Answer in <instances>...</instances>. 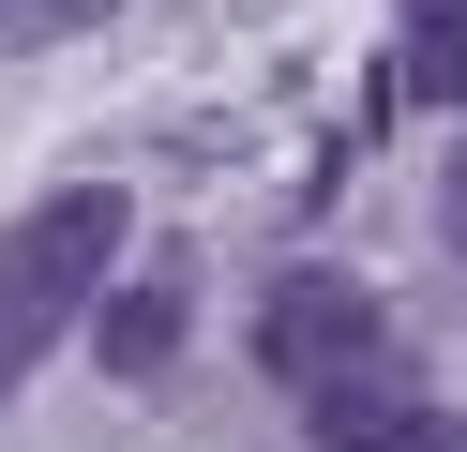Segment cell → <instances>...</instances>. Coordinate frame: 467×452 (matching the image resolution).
<instances>
[{
  "label": "cell",
  "mask_w": 467,
  "mask_h": 452,
  "mask_svg": "<svg viewBox=\"0 0 467 452\" xmlns=\"http://www.w3.org/2000/svg\"><path fill=\"white\" fill-rule=\"evenodd\" d=\"M121 241H136V196H121V181H61V196H31L16 226H0V392L106 301Z\"/></svg>",
  "instance_id": "6da1fadb"
},
{
  "label": "cell",
  "mask_w": 467,
  "mask_h": 452,
  "mask_svg": "<svg viewBox=\"0 0 467 452\" xmlns=\"http://www.w3.org/2000/svg\"><path fill=\"white\" fill-rule=\"evenodd\" d=\"M256 362H272L286 392H332V377H362V362H392V317H377L347 271H272V301H256Z\"/></svg>",
  "instance_id": "7a4b0ae2"
},
{
  "label": "cell",
  "mask_w": 467,
  "mask_h": 452,
  "mask_svg": "<svg viewBox=\"0 0 467 452\" xmlns=\"http://www.w3.org/2000/svg\"><path fill=\"white\" fill-rule=\"evenodd\" d=\"M182 331H196V257H136V271H106V301H91V362L121 392H151L166 362H182Z\"/></svg>",
  "instance_id": "3957f363"
},
{
  "label": "cell",
  "mask_w": 467,
  "mask_h": 452,
  "mask_svg": "<svg viewBox=\"0 0 467 452\" xmlns=\"http://www.w3.org/2000/svg\"><path fill=\"white\" fill-rule=\"evenodd\" d=\"M392 90H407V106H467V0H407Z\"/></svg>",
  "instance_id": "277c9868"
},
{
  "label": "cell",
  "mask_w": 467,
  "mask_h": 452,
  "mask_svg": "<svg viewBox=\"0 0 467 452\" xmlns=\"http://www.w3.org/2000/svg\"><path fill=\"white\" fill-rule=\"evenodd\" d=\"M362 452H467V422H452V407H437V392H422V407H392V422H377Z\"/></svg>",
  "instance_id": "5b68a950"
},
{
  "label": "cell",
  "mask_w": 467,
  "mask_h": 452,
  "mask_svg": "<svg viewBox=\"0 0 467 452\" xmlns=\"http://www.w3.org/2000/svg\"><path fill=\"white\" fill-rule=\"evenodd\" d=\"M76 16H106V0H0V60L46 46V30H76Z\"/></svg>",
  "instance_id": "8992f818"
},
{
  "label": "cell",
  "mask_w": 467,
  "mask_h": 452,
  "mask_svg": "<svg viewBox=\"0 0 467 452\" xmlns=\"http://www.w3.org/2000/svg\"><path fill=\"white\" fill-rule=\"evenodd\" d=\"M437 241H467V136H452V166H437Z\"/></svg>",
  "instance_id": "52a82bcc"
}]
</instances>
